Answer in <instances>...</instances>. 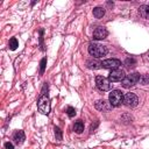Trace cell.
I'll return each mask as SVG.
<instances>
[{"mask_svg": "<svg viewBox=\"0 0 149 149\" xmlns=\"http://www.w3.org/2000/svg\"><path fill=\"white\" fill-rule=\"evenodd\" d=\"M37 109L40 113L48 115L50 113V97H49V86L48 83H44L41 93L37 99Z\"/></svg>", "mask_w": 149, "mask_h": 149, "instance_id": "1", "label": "cell"}, {"mask_svg": "<svg viewBox=\"0 0 149 149\" xmlns=\"http://www.w3.org/2000/svg\"><path fill=\"white\" fill-rule=\"evenodd\" d=\"M87 51L91 56H93L94 58H100L102 56H105L108 52L107 47L102 45V44H98V43H90Z\"/></svg>", "mask_w": 149, "mask_h": 149, "instance_id": "2", "label": "cell"}, {"mask_svg": "<svg viewBox=\"0 0 149 149\" xmlns=\"http://www.w3.org/2000/svg\"><path fill=\"white\" fill-rule=\"evenodd\" d=\"M123 93L120 90H113L108 95V101L112 105V107H119L121 104H123Z\"/></svg>", "mask_w": 149, "mask_h": 149, "instance_id": "3", "label": "cell"}, {"mask_svg": "<svg viewBox=\"0 0 149 149\" xmlns=\"http://www.w3.org/2000/svg\"><path fill=\"white\" fill-rule=\"evenodd\" d=\"M140 78H141V74L137 73V72H133V73H129L127 74L123 80L121 81V85L125 87V88H129L132 86H134L135 84H137L140 81Z\"/></svg>", "mask_w": 149, "mask_h": 149, "instance_id": "4", "label": "cell"}, {"mask_svg": "<svg viewBox=\"0 0 149 149\" xmlns=\"http://www.w3.org/2000/svg\"><path fill=\"white\" fill-rule=\"evenodd\" d=\"M126 77L125 71L121 69H114L108 73V80L109 83H116V81H122L123 78Z\"/></svg>", "mask_w": 149, "mask_h": 149, "instance_id": "5", "label": "cell"}, {"mask_svg": "<svg viewBox=\"0 0 149 149\" xmlns=\"http://www.w3.org/2000/svg\"><path fill=\"white\" fill-rule=\"evenodd\" d=\"M95 85H97V87H98L100 91H102V92L109 91L111 87H112L109 80H108L107 78L102 77V76H97V77H95Z\"/></svg>", "mask_w": 149, "mask_h": 149, "instance_id": "6", "label": "cell"}, {"mask_svg": "<svg viewBox=\"0 0 149 149\" xmlns=\"http://www.w3.org/2000/svg\"><path fill=\"white\" fill-rule=\"evenodd\" d=\"M100 65H101L102 69L114 70V69H119V66L121 65V61L116 59V58H108V59H105V61L100 62Z\"/></svg>", "mask_w": 149, "mask_h": 149, "instance_id": "7", "label": "cell"}, {"mask_svg": "<svg viewBox=\"0 0 149 149\" xmlns=\"http://www.w3.org/2000/svg\"><path fill=\"white\" fill-rule=\"evenodd\" d=\"M123 104L127 106V107H135L137 106L139 104V98L135 93H126L125 94V98H123Z\"/></svg>", "mask_w": 149, "mask_h": 149, "instance_id": "8", "label": "cell"}, {"mask_svg": "<svg viewBox=\"0 0 149 149\" xmlns=\"http://www.w3.org/2000/svg\"><path fill=\"white\" fill-rule=\"evenodd\" d=\"M94 107L98 109V111H101V112H109L112 109V105L109 104V101L107 102L106 100L104 99H99L95 101L94 104Z\"/></svg>", "mask_w": 149, "mask_h": 149, "instance_id": "9", "label": "cell"}, {"mask_svg": "<svg viewBox=\"0 0 149 149\" xmlns=\"http://www.w3.org/2000/svg\"><path fill=\"white\" fill-rule=\"evenodd\" d=\"M108 36V31L105 27H97L93 31V40H104Z\"/></svg>", "mask_w": 149, "mask_h": 149, "instance_id": "10", "label": "cell"}, {"mask_svg": "<svg viewBox=\"0 0 149 149\" xmlns=\"http://www.w3.org/2000/svg\"><path fill=\"white\" fill-rule=\"evenodd\" d=\"M13 140L16 144H22L26 140V135H24V132L23 130H16L14 132L13 134Z\"/></svg>", "mask_w": 149, "mask_h": 149, "instance_id": "11", "label": "cell"}, {"mask_svg": "<svg viewBox=\"0 0 149 149\" xmlns=\"http://www.w3.org/2000/svg\"><path fill=\"white\" fill-rule=\"evenodd\" d=\"M73 130H74L77 134H80V133L84 132V123H83L81 120H78V121L74 122V125H73Z\"/></svg>", "mask_w": 149, "mask_h": 149, "instance_id": "12", "label": "cell"}, {"mask_svg": "<svg viewBox=\"0 0 149 149\" xmlns=\"http://www.w3.org/2000/svg\"><path fill=\"white\" fill-rule=\"evenodd\" d=\"M93 15H94V17L100 19L105 15V9L102 7H95V8H93Z\"/></svg>", "mask_w": 149, "mask_h": 149, "instance_id": "13", "label": "cell"}, {"mask_svg": "<svg viewBox=\"0 0 149 149\" xmlns=\"http://www.w3.org/2000/svg\"><path fill=\"white\" fill-rule=\"evenodd\" d=\"M8 47H9V49L13 50V51L17 49V47H19V42H17L16 37H12V38L9 40V42H8Z\"/></svg>", "mask_w": 149, "mask_h": 149, "instance_id": "14", "label": "cell"}, {"mask_svg": "<svg viewBox=\"0 0 149 149\" xmlns=\"http://www.w3.org/2000/svg\"><path fill=\"white\" fill-rule=\"evenodd\" d=\"M86 65H87V68H88V69H93V70L101 68L100 63H99V62H97V61H87V62H86Z\"/></svg>", "mask_w": 149, "mask_h": 149, "instance_id": "15", "label": "cell"}, {"mask_svg": "<svg viewBox=\"0 0 149 149\" xmlns=\"http://www.w3.org/2000/svg\"><path fill=\"white\" fill-rule=\"evenodd\" d=\"M45 68H47V57H43L40 61V76H42L44 73Z\"/></svg>", "mask_w": 149, "mask_h": 149, "instance_id": "16", "label": "cell"}, {"mask_svg": "<svg viewBox=\"0 0 149 149\" xmlns=\"http://www.w3.org/2000/svg\"><path fill=\"white\" fill-rule=\"evenodd\" d=\"M54 132H55V137H56V140H57V141H62V140H63V133H62L61 128L57 127V126H55V127H54Z\"/></svg>", "mask_w": 149, "mask_h": 149, "instance_id": "17", "label": "cell"}, {"mask_svg": "<svg viewBox=\"0 0 149 149\" xmlns=\"http://www.w3.org/2000/svg\"><path fill=\"white\" fill-rule=\"evenodd\" d=\"M139 83L141 85H148L149 84V74H141V78H140Z\"/></svg>", "mask_w": 149, "mask_h": 149, "instance_id": "18", "label": "cell"}, {"mask_svg": "<svg viewBox=\"0 0 149 149\" xmlns=\"http://www.w3.org/2000/svg\"><path fill=\"white\" fill-rule=\"evenodd\" d=\"M43 33H44V29L41 28L40 29V48L42 51H44V44H43Z\"/></svg>", "mask_w": 149, "mask_h": 149, "instance_id": "19", "label": "cell"}, {"mask_svg": "<svg viewBox=\"0 0 149 149\" xmlns=\"http://www.w3.org/2000/svg\"><path fill=\"white\" fill-rule=\"evenodd\" d=\"M66 114H68L69 118H73V116L76 115V109H74L72 106H69V107L66 108Z\"/></svg>", "mask_w": 149, "mask_h": 149, "instance_id": "20", "label": "cell"}, {"mask_svg": "<svg viewBox=\"0 0 149 149\" xmlns=\"http://www.w3.org/2000/svg\"><path fill=\"white\" fill-rule=\"evenodd\" d=\"M125 64H126L127 68H133V66L136 64V61H135L134 58H127L126 62H125Z\"/></svg>", "mask_w": 149, "mask_h": 149, "instance_id": "21", "label": "cell"}, {"mask_svg": "<svg viewBox=\"0 0 149 149\" xmlns=\"http://www.w3.org/2000/svg\"><path fill=\"white\" fill-rule=\"evenodd\" d=\"M98 125H99V121H95V123H94V125L92 123V125H91V128H90V130H91V132H93V130L95 129V127H97Z\"/></svg>", "mask_w": 149, "mask_h": 149, "instance_id": "22", "label": "cell"}, {"mask_svg": "<svg viewBox=\"0 0 149 149\" xmlns=\"http://www.w3.org/2000/svg\"><path fill=\"white\" fill-rule=\"evenodd\" d=\"M5 147H6L7 149H14V147H13V144H12L10 142H6V143H5Z\"/></svg>", "mask_w": 149, "mask_h": 149, "instance_id": "23", "label": "cell"}, {"mask_svg": "<svg viewBox=\"0 0 149 149\" xmlns=\"http://www.w3.org/2000/svg\"><path fill=\"white\" fill-rule=\"evenodd\" d=\"M144 7V12H146V15L148 16L149 15V5H147V6H143Z\"/></svg>", "mask_w": 149, "mask_h": 149, "instance_id": "24", "label": "cell"}]
</instances>
